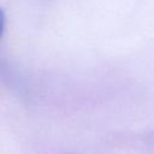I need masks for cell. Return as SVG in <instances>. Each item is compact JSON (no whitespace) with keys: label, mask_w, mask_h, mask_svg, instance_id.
I'll return each mask as SVG.
<instances>
[{"label":"cell","mask_w":154,"mask_h":154,"mask_svg":"<svg viewBox=\"0 0 154 154\" xmlns=\"http://www.w3.org/2000/svg\"><path fill=\"white\" fill-rule=\"evenodd\" d=\"M4 29H5V13H4L2 8L0 7V37L4 32Z\"/></svg>","instance_id":"6da1fadb"}]
</instances>
